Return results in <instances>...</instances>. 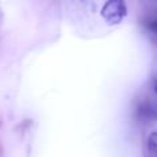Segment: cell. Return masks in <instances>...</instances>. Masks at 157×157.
<instances>
[{
    "instance_id": "6da1fadb",
    "label": "cell",
    "mask_w": 157,
    "mask_h": 157,
    "mask_svg": "<svg viewBox=\"0 0 157 157\" xmlns=\"http://www.w3.org/2000/svg\"><path fill=\"white\" fill-rule=\"evenodd\" d=\"M103 21L109 25H119L127 17V6L124 0H106L101 10Z\"/></svg>"
},
{
    "instance_id": "7a4b0ae2",
    "label": "cell",
    "mask_w": 157,
    "mask_h": 157,
    "mask_svg": "<svg viewBox=\"0 0 157 157\" xmlns=\"http://www.w3.org/2000/svg\"><path fill=\"white\" fill-rule=\"evenodd\" d=\"M141 114H144L146 119L157 121V102L149 101V102L144 103V106L141 108Z\"/></svg>"
},
{
    "instance_id": "3957f363",
    "label": "cell",
    "mask_w": 157,
    "mask_h": 157,
    "mask_svg": "<svg viewBox=\"0 0 157 157\" xmlns=\"http://www.w3.org/2000/svg\"><path fill=\"white\" fill-rule=\"evenodd\" d=\"M147 149H149L150 155L157 157V131L147 136Z\"/></svg>"
},
{
    "instance_id": "277c9868",
    "label": "cell",
    "mask_w": 157,
    "mask_h": 157,
    "mask_svg": "<svg viewBox=\"0 0 157 157\" xmlns=\"http://www.w3.org/2000/svg\"><path fill=\"white\" fill-rule=\"evenodd\" d=\"M149 29L157 36V19H156V21H153V22H150V24H149Z\"/></svg>"
},
{
    "instance_id": "5b68a950",
    "label": "cell",
    "mask_w": 157,
    "mask_h": 157,
    "mask_svg": "<svg viewBox=\"0 0 157 157\" xmlns=\"http://www.w3.org/2000/svg\"><path fill=\"white\" fill-rule=\"evenodd\" d=\"M152 87H153V91H155V94L157 95V77L153 80V83H152Z\"/></svg>"
}]
</instances>
